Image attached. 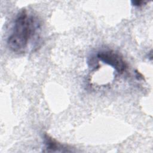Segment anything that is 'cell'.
<instances>
[{"mask_svg": "<svg viewBox=\"0 0 153 153\" xmlns=\"http://www.w3.org/2000/svg\"><path fill=\"white\" fill-rule=\"evenodd\" d=\"M97 56L102 62L111 66L119 74H123L127 68V65L123 57L115 51H102L99 52Z\"/></svg>", "mask_w": 153, "mask_h": 153, "instance_id": "7a4b0ae2", "label": "cell"}, {"mask_svg": "<svg viewBox=\"0 0 153 153\" xmlns=\"http://www.w3.org/2000/svg\"><path fill=\"white\" fill-rule=\"evenodd\" d=\"M39 29L38 19L26 10L21 11L14 20L13 30L7 39L9 49L14 53H24Z\"/></svg>", "mask_w": 153, "mask_h": 153, "instance_id": "6da1fadb", "label": "cell"}, {"mask_svg": "<svg viewBox=\"0 0 153 153\" xmlns=\"http://www.w3.org/2000/svg\"><path fill=\"white\" fill-rule=\"evenodd\" d=\"M131 4L134 7H141V6H142V5H145L147 3V2H146V1H140V0L131 1Z\"/></svg>", "mask_w": 153, "mask_h": 153, "instance_id": "277c9868", "label": "cell"}, {"mask_svg": "<svg viewBox=\"0 0 153 153\" xmlns=\"http://www.w3.org/2000/svg\"><path fill=\"white\" fill-rule=\"evenodd\" d=\"M44 142L45 144V152H71V147L68 145L59 143L47 134L44 135Z\"/></svg>", "mask_w": 153, "mask_h": 153, "instance_id": "3957f363", "label": "cell"}]
</instances>
